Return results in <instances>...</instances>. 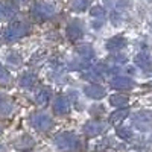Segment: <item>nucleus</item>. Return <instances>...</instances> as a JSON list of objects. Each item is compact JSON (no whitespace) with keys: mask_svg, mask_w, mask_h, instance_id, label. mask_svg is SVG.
Returning <instances> with one entry per match:
<instances>
[{"mask_svg":"<svg viewBox=\"0 0 152 152\" xmlns=\"http://www.w3.org/2000/svg\"><path fill=\"white\" fill-rule=\"evenodd\" d=\"M55 145L61 151H76L81 146V142L72 132H61L55 137Z\"/></svg>","mask_w":152,"mask_h":152,"instance_id":"1","label":"nucleus"},{"mask_svg":"<svg viewBox=\"0 0 152 152\" xmlns=\"http://www.w3.org/2000/svg\"><path fill=\"white\" fill-rule=\"evenodd\" d=\"M28 31H29V26L26 23L14 21V23H11L9 26L5 29L3 37H5V40H8V41H14V40H18V38L24 37L28 34Z\"/></svg>","mask_w":152,"mask_h":152,"instance_id":"2","label":"nucleus"},{"mask_svg":"<svg viewBox=\"0 0 152 152\" xmlns=\"http://www.w3.org/2000/svg\"><path fill=\"white\" fill-rule=\"evenodd\" d=\"M31 123L37 131H47L52 126V117L46 113H35L31 117Z\"/></svg>","mask_w":152,"mask_h":152,"instance_id":"3","label":"nucleus"},{"mask_svg":"<svg viewBox=\"0 0 152 152\" xmlns=\"http://www.w3.org/2000/svg\"><path fill=\"white\" fill-rule=\"evenodd\" d=\"M53 12H55L53 6L46 3V2H37L34 5V8H32V15L37 20H46L49 17H52Z\"/></svg>","mask_w":152,"mask_h":152,"instance_id":"4","label":"nucleus"},{"mask_svg":"<svg viewBox=\"0 0 152 152\" xmlns=\"http://www.w3.org/2000/svg\"><path fill=\"white\" fill-rule=\"evenodd\" d=\"M134 125L137 126L140 131H146L151 128L152 125V114L146 113V111H142L134 116Z\"/></svg>","mask_w":152,"mask_h":152,"instance_id":"5","label":"nucleus"},{"mask_svg":"<svg viewBox=\"0 0 152 152\" xmlns=\"http://www.w3.org/2000/svg\"><path fill=\"white\" fill-rule=\"evenodd\" d=\"M111 87L116 90H132L134 88V81L128 76H116L111 79Z\"/></svg>","mask_w":152,"mask_h":152,"instance_id":"6","label":"nucleus"},{"mask_svg":"<svg viewBox=\"0 0 152 152\" xmlns=\"http://www.w3.org/2000/svg\"><path fill=\"white\" fill-rule=\"evenodd\" d=\"M53 113L58 114V116H64L70 111V104H69V99L64 97V96H58L55 100H53Z\"/></svg>","mask_w":152,"mask_h":152,"instance_id":"7","label":"nucleus"},{"mask_svg":"<svg viewBox=\"0 0 152 152\" xmlns=\"http://www.w3.org/2000/svg\"><path fill=\"white\" fill-rule=\"evenodd\" d=\"M84 93L90 97V99H102L107 91L102 85H97V84H91V85H87L84 88Z\"/></svg>","mask_w":152,"mask_h":152,"instance_id":"8","label":"nucleus"},{"mask_svg":"<svg viewBox=\"0 0 152 152\" xmlns=\"http://www.w3.org/2000/svg\"><path fill=\"white\" fill-rule=\"evenodd\" d=\"M104 129H105V125L102 122H88L84 126V132L88 137H96L100 132H104Z\"/></svg>","mask_w":152,"mask_h":152,"instance_id":"9","label":"nucleus"},{"mask_svg":"<svg viewBox=\"0 0 152 152\" xmlns=\"http://www.w3.org/2000/svg\"><path fill=\"white\" fill-rule=\"evenodd\" d=\"M126 46V40L123 37H113L107 41V49L111 50V52H117V50L123 49Z\"/></svg>","mask_w":152,"mask_h":152,"instance_id":"10","label":"nucleus"},{"mask_svg":"<svg viewBox=\"0 0 152 152\" xmlns=\"http://www.w3.org/2000/svg\"><path fill=\"white\" fill-rule=\"evenodd\" d=\"M20 85L26 90H32V88L37 85V76L32 73H24L20 78Z\"/></svg>","mask_w":152,"mask_h":152,"instance_id":"11","label":"nucleus"},{"mask_svg":"<svg viewBox=\"0 0 152 152\" xmlns=\"http://www.w3.org/2000/svg\"><path fill=\"white\" fill-rule=\"evenodd\" d=\"M82 35H84V31L79 26V23H70L67 26V37L70 40H78Z\"/></svg>","mask_w":152,"mask_h":152,"instance_id":"12","label":"nucleus"},{"mask_svg":"<svg viewBox=\"0 0 152 152\" xmlns=\"http://www.w3.org/2000/svg\"><path fill=\"white\" fill-rule=\"evenodd\" d=\"M50 97H52V91H50L49 88H41V90L37 93L35 100H37L38 105H46V104L49 102Z\"/></svg>","mask_w":152,"mask_h":152,"instance_id":"13","label":"nucleus"},{"mask_svg":"<svg viewBox=\"0 0 152 152\" xmlns=\"http://www.w3.org/2000/svg\"><path fill=\"white\" fill-rule=\"evenodd\" d=\"M128 114H129V111L128 110H117V111H114L111 116H110V122L113 123V125H117V123H120L122 120H125L126 117H128Z\"/></svg>","mask_w":152,"mask_h":152,"instance_id":"14","label":"nucleus"},{"mask_svg":"<svg viewBox=\"0 0 152 152\" xmlns=\"http://www.w3.org/2000/svg\"><path fill=\"white\" fill-rule=\"evenodd\" d=\"M11 111H12V104L9 102V99L0 94V116H6Z\"/></svg>","mask_w":152,"mask_h":152,"instance_id":"15","label":"nucleus"},{"mask_svg":"<svg viewBox=\"0 0 152 152\" xmlns=\"http://www.w3.org/2000/svg\"><path fill=\"white\" fill-rule=\"evenodd\" d=\"M128 96H125V94H113L110 97V104L113 107H123L128 104Z\"/></svg>","mask_w":152,"mask_h":152,"instance_id":"16","label":"nucleus"},{"mask_svg":"<svg viewBox=\"0 0 152 152\" xmlns=\"http://www.w3.org/2000/svg\"><path fill=\"white\" fill-rule=\"evenodd\" d=\"M135 62V66L137 67H140V69H148L149 67V56L146 53H138L134 59Z\"/></svg>","mask_w":152,"mask_h":152,"instance_id":"17","label":"nucleus"},{"mask_svg":"<svg viewBox=\"0 0 152 152\" xmlns=\"http://www.w3.org/2000/svg\"><path fill=\"white\" fill-rule=\"evenodd\" d=\"M88 5H90V0H75L73 2V9L78 11V12H82L88 8Z\"/></svg>","mask_w":152,"mask_h":152,"instance_id":"18","label":"nucleus"},{"mask_svg":"<svg viewBox=\"0 0 152 152\" xmlns=\"http://www.w3.org/2000/svg\"><path fill=\"white\" fill-rule=\"evenodd\" d=\"M78 52L82 55V56H85V58H91L93 56V49H91V46H79L78 47Z\"/></svg>","mask_w":152,"mask_h":152,"instance_id":"19","label":"nucleus"},{"mask_svg":"<svg viewBox=\"0 0 152 152\" xmlns=\"http://www.w3.org/2000/svg\"><path fill=\"white\" fill-rule=\"evenodd\" d=\"M117 135L120 138H123V140H129V138H132V131L129 128H119L117 129Z\"/></svg>","mask_w":152,"mask_h":152,"instance_id":"20","label":"nucleus"},{"mask_svg":"<svg viewBox=\"0 0 152 152\" xmlns=\"http://www.w3.org/2000/svg\"><path fill=\"white\" fill-rule=\"evenodd\" d=\"M90 14H91L93 17H102V15L105 14V9H104L102 6H93L91 11H90Z\"/></svg>","mask_w":152,"mask_h":152,"instance_id":"21","label":"nucleus"},{"mask_svg":"<svg viewBox=\"0 0 152 152\" xmlns=\"http://www.w3.org/2000/svg\"><path fill=\"white\" fill-rule=\"evenodd\" d=\"M8 79H9V73L6 72V69L2 64H0V81H5L6 82Z\"/></svg>","mask_w":152,"mask_h":152,"instance_id":"22","label":"nucleus"},{"mask_svg":"<svg viewBox=\"0 0 152 152\" xmlns=\"http://www.w3.org/2000/svg\"><path fill=\"white\" fill-rule=\"evenodd\" d=\"M0 152H3V148L2 146H0Z\"/></svg>","mask_w":152,"mask_h":152,"instance_id":"23","label":"nucleus"},{"mask_svg":"<svg viewBox=\"0 0 152 152\" xmlns=\"http://www.w3.org/2000/svg\"><path fill=\"white\" fill-rule=\"evenodd\" d=\"M0 14H2V9H0Z\"/></svg>","mask_w":152,"mask_h":152,"instance_id":"24","label":"nucleus"},{"mask_svg":"<svg viewBox=\"0 0 152 152\" xmlns=\"http://www.w3.org/2000/svg\"><path fill=\"white\" fill-rule=\"evenodd\" d=\"M0 132H2V128H0Z\"/></svg>","mask_w":152,"mask_h":152,"instance_id":"25","label":"nucleus"},{"mask_svg":"<svg viewBox=\"0 0 152 152\" xmlns=\"http://www.w3.org/2000/svg\"><path fill=\"white\" fill-rule=\"evenodd\" d=\"M151 140H152V138H151Z\"/></svg>","mask_w":152,"mask_h":152,"instance_id":"26","label":"nucleus"}]
</instances>
